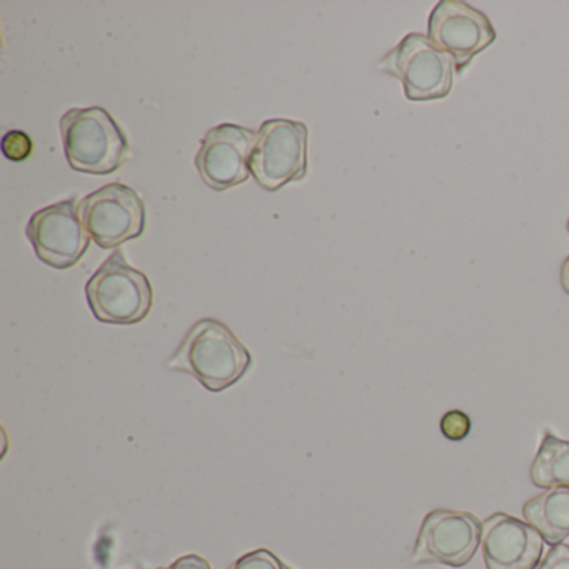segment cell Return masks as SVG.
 <instances>
[{
    "instance_id": "6da1fadb",
    "label": "cell",
    "mask_w": 569,
    "mask_h": 569,
    "mask_svg": "<svg viewBox=\"0 0 569 569\" xmlns=\"http://www.w3.org/2000/svg\"><path fill=\"white\" fill-rule=\"evenodd\" d=\"M251 365L248 348L228 326L211 318L196 322L168 361L169 369L191 375L211 392L241 381Z\"/></svg>"
},
{
    "instance_id": "7a4b0ae2",
    "label": "cell",
    "mask_w": 569,
    "mask_h": 569,
    "mask_svg": "<svg viewBox=\"0 0 569 569\" xmlns=\"http://www.w3.org/2000/svg\"><path fill=\"white\" fill-rule=\"evenodd\" d=\"M66 159L84 174L108 176L119 171L131 154L128 136L102 108L71 109L61 119Z\"/></svg>"
},
{
    "instance_id": "3957f363",
    "label": "cell",
    "mask_w": 569,
    "mask_h": 569,
    "mask_svg": "<svg viewBox=\"0 0 569 569\" xmlns=\"http://www.w3.org/2000/svg\"><path fill=\"white\" fill-rule=\"evenodd\" d=\"M86 296L92 315L106 325H138L152 309L151 281L128 264L122 251H116L89 279Z\"/></svg>"
},
{
    "instance_id": "277c9868",
    "label": "cell",
    "mask_w": 569,
    "mask_h": 569,
    "mask_svg": "<svg viewBox=\"0 0 569 569\" xmlns=\"http://www.w3.org/2000/svg\"><path fill=\"white\" fill-rule=\"evenodd\" d=\"M308 126L291 119L262 122L251 154V174L264 191L276 192L308 174Z\"/></svg>"
},
{
    "instance_id": "5b68a950",
    "label": "cell",
    "mask_w": 569,
    "mask_h": 569,
    "mask_svg": "<svg viewBox=\"0 0 569 569\" xmlns=\"http://www.w3.org/2000/svg\"><path fill=\"white\" fill-rule=\"evenodd\" d=\"M379 69L401 81L409 101H439L451 94L455 61L416 32L389 51L379 62Z\"/></svg>"
},
{
    "instance_id": "8992f818",
    "label": "cell",
    "mask_w": 569,
    "mask_h": 569,
    "mask_svg": "<svg viewBox=\"0 0 569 569\" xmlns=\"http://www.w3.org/2000/svg\"><path fill=\"white\" fill-rule=\"evenodd\" d=\"M78 212L91 238L101 249H114L146 231V204L124 184H108L86 196Z\"/></svg>"
},
{
    "instance_id": "52a82bcc",
    "label": "cell",
    "mask_w": 569,
    "mask_h": 569,
    "mask_svg": "<svg viewBox=\"0 0 569 569\" xmlns=\"http://www.w3.org/2000/svg\"><path fill=\"white\" fill-rule=\"evenodd\" d=\"M481 535L482 522L472 512L435 509L422 519L412 562H436L462 568L475 558Z\"/></svg>"
},
{
    "instance_id": "ba28073f",
    "label": "cell",
    "mask_w": 569,
    "mask_h": 569,
    "mask_svg": "<svg viewBox=\"0 0 569 569\" xmlns=\"http://www.w3.org/2000/svg\"><path fill=\"white\" fill-rule=\"evenodd\" d=\"M429 41L451 56L455 69L462 74L476 56L496 41L488 16L461 0H441L428 22Z\"/></svg>"
},
{
    "instance_id": "9c48e42d",
    "label": "cell",
    "mask_w": 569,
    "mask_h": 569,
    "mask_svg": "<svg viewBox=\"0 0 569 569\" xmlns=\"http://www.w3.org/2000/svg\"><path fill=\"white\" fill-rule=\"evenodd\" d=\"M26 234L36 256L54 269L74 268L84 258L92 239L79 216L76 198L36 212Z\"/></svg>"
},
{
    "instance_id": "30bf717a",
    "label": "cell",
    "mask_w": 569,
    "mask_h": 569,
    "mask_svg": "<svg viewBox=\"0 0 569 569\" xmlns=\"http://www.w3.org/2000/svg\"><path fill=\"white\" fill-rule=\"evenodd\" d=\"M258 132L236 124H221L202 139L196 168L202 181L222 192L244 184L251 176V154Z\"/></svg>"
},
{
    "instance_id": "8fae6325",
    "label": "cell",
    "mask_w": 569,
    "mask_h": 569,
    "mask_svg": "<svg viewBox=\"0 0 569 569\" xmlns=\"http://www.w3.org/2000/svg\"><path fill=\"white\" fill-rule=\"evenodd\" d=\"M481 546L488 569H536L545 539L528 522L496 512L482 522Z\"/></svg>"
},
{
    "instance_id": "7c38bea8",
    "label": "cell",
    "mask_w": 569,
    "mask_h": 569,
    "mask_svg": "<svg viewBox=\"0 0 569 569\" xmlns=\"http://www.w3.org/2000/svg\"><path fill=\"white\" fill-rule=\"evenodd\" d=\"M522 516L545 542L555 546L569 536V488H549L522 506Z\"/></svg>"
},
{
    "instance_id": "4fadbf2b",
    "label": "cell",
    "mask_w": 569,
    "mask_h": 569,
    "mask_svg": "<svg viewBox=\"0 0 569 569\" xmlns=\"http://www.w3.org/2000/svg\"><path fill=\"white\" fill-rule=\"evenodd\" d=\"M529 478L536 488H569V441L546 431L532 461Z\"/></svg>"
},
{
    "instance_id": "5bb4252c",
    "label": "cell",
    "mask_w": 569,
    "mask_h": 569,
    "mask_svg": "<svg viewBox=\"0 0 569 569\" xmlns=\"http://www.w3.org/2000/svg\"><path fill=\"white\" fill-rule=\"evenodd\" d=\"M439 429H441L442 436L449 439V441H462L471 432V418L461 409H451V411L442 416Z\"/></svg>"
},
{
    "instance_id": "9a60e30c",
    "label": "cell",
    "mask_w": 569,
    "mask_h": 569,
    "mask_svg": "<svg viewBox=\"0 0 569 569\" xmlns=\"http://www.w3.org/2000/svg\"><path fill=\"white\" fill-rule=\"evenodd\" d=\"M229 569H291L269 549H256L236 559Z\"/></svg>"
},
{
    "instance_id": "2e32d148",
    "label": "cell",
    "mask_w": 569,
    "mask_h": 569,
    "mask_svg": "<svg viewBox=\"0 0 569 569\" xmlns=\"http://www.w3.org/2000/svg\"><path fill=\"white\" fill-rule=\"evenodd\" d=\"M32 148V139L22 131H9L2 139V152L9 161H26L31 158Z\"/></svg>"
},
{
    "instance_id": "e0dca14e",
    "label": "cell",
    "mask_w": 569,
    "mask_h": 569,
    "mask_svg": "<svg viewBox=\"0 0 569 569\" xmlns=\"http://www.w3.org/2000/svg\"><path fill=\"white\" fill-rule=\"evenodd\" d=\"M536 569H569V546L562 542L551 546Z\"/></svg>"
},
{
    "instance_id": "ac0fdd59",
    "label": "cell",
    "mask_w": 569,
    "mask_h": 569,
    "mask_svg": "<svg viewBox=\"0 0 569 569\" xmlns=\"http://www.w3.org/2000/svg\"><path fill=\"white\" fill-rule=\"evenodd\" d=\"M159 569H211V565H209L208 559L202 558V556L188 555L182 556L178 561L169 565L168 568Z\"/></svg>"
},
{
    "instance_id": "d6986e66",
    "label": "cell",
    "mask_w": 569,
    "mask_h": 569,
    "mask_svg": "<svg viewBox=\"0 0 569 569\" xmlns=\"http://www.w3.org/2000/svg\"><path fill=\"white\" fill-rule=\"evenodd\" d=\"M561 288L569 296V256L561 266Z\"/></svg>"
},
{
    "instance_id": "ffe728a7",
    "label": "cell",
    "mask_w": 569,
    "mask_h": 569,
    "mask_svg": "<svg viewBox=\"0 0 569 569\" xmlns=\"http://www.w3.org/2000/svg\"><path fill=\"white\" fill-rule=\"evenodd\" d=\"M568 231H569V221H568Z\"/></svg>"
}]
</instances>
